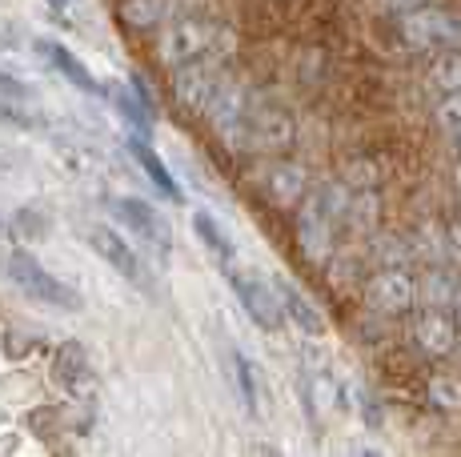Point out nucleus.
Returning a JSON list of instances; mask_svg holds the SVG:
<instances>
[{
	"mask_svg": "<svg viewBox=\"0 0 461 457\" xmlns=\"http://www.w3.org/2000/svg\"><path fill=\"white\" fill-rule=\"evenodd\" d=\"M229 52H233V32L217 21H176L161 37V57L173 68L221 65Z\"/></svg>",
	"mask_w": 461,
	"mask_h": 457,
	"instance_id": "obj_1",
	"label": "nucleus"
},
{
	"mask_svg": "<svg viewBox=\"0 0 461 457\" xmlns=\"http://www.w3.org/2000/svg\"><path fill=\"white\" fill-rule=\"evenodd\" d=\"M393 37L402 49L410 52H454L461 49V13H449V8H405L393 21Z\"/></svg>",
	"mask_w": 461,
	"mask_h": 457,
	"instance_id": "obj_2",
	"label": "nucleus"
},
{
	"mask_svg": "<svg viewBox=\"0 0 461 457\" xmlns=\"http://www.w3.org/2000/svg\"><path fill=\"white\" fill-rule=\"evenodd\" d=\"M225 137L233 140V145H249L257 153H281V148H289V140H294V117H289L285 109H273V104H253L245 101L241 109H237L233 121H225Z\"/></svg>",
	"mask_w": 461,
	"mask_h": 457,
	"instance_id": "obj_3",
	"label": "nucleus"
},
{
	"mask_svg": "<svg viewBox=\"0 0 461 457\" xmlns=\"http://www.w3.org/2000/svg\"><path fill=\"white\" fill-rule=\"evenodd\" d=\"M5 273H8V281H13L16 289H21V293H29L32 301L52 305V309H60V313H77V309H81V293H77L73 285H65L60 277H52L49 269L32 257V253H24V249L8 253V257H5Z\"/></svg>",
	"mask_w": 461,
	"mask_h": 457,
	"instance_id": "obj_4",
	"label": "nucleus"
},
{
	"mask_svg": "<svg viewBox=\"0 0 461 457\" xmlns=\"http://www.w3.org/2000/svg\"><path fill=\"white\" fill-rule=\"evenodd\" d=\"M85 241L93 245V253L101 261H109L113 269H117L125 281H132L137 289H149V269H145V261L137 257V249L125 241L121 233H113V228H104V225H88L85 228Z\"/></svg>",
	"mask_w": 461,
	"mask_h": 457,
	"instance_id": "obj_5",
	"label": "nucleus"
},
{
	"mask_svg": "<svg viewBox=\"0 0 461 457\" xmlns=\"http://www.w3.org/2000/svg\"><path fill=\"white\" fill-rule=\"evenodd\" d=\"M229 281H233L241 305L249 309V318L261 325V329H277L281 318H285V305H281L277 289H269L261 277H253V273H241V269H229Z\"/></svg>",
	"mask_w": 461,
	"mask_h": 457,
	"instance_id": "obj_6",
	"label": "nucleus"
},
{
	"mask_svg": "<svg viewBox=\"0 0 461 457\" xmlns=\"http://www.w3.org/2000/svg\"><path fill=\"white\" fill-rule=\"evenodd\" d=\"M113 213H117V221L129 228V233H137L140 241L157 245L161 253L173 249V228H168V221L161 213H157L149 201H137V197H121L117 205H113Z\"/></svg>",
	"mask_w": 461,
	"mask_h": 457,
	"instance_id": "obj_7",
	"label": "nucleus"
},
{
	"mask_svg": "<svg viewBox=\"0 0 461 457\" xmlns=\"http://www.w3.org/2000/svg\"><path fill=\"white\" fill-rule=\"evenodd\" d=\"M366 297L377 313H405L413 305V297H418V285L402 269H385L366 285Z\"/></svg>",
	"mask_w": 461,
	"mask_h": 457,
	"instance_id": "obj_8",
	"label": "nucleus"
},
{
	"mask_svg": "<svg viewBox=\"0 0 461 457\" xmlns=\"http://www.w3.org/2000/svg\"><path fill=\"white\" fill-rule=\"evenodd\" d=\"M41 52L44 57H49V65L57 68L60 76H68V81L77 85V89H85V93H104L101 85H96V76L88 73V68L81 65V60L73 57V52H68L65 45H57V40H41Z\"/></svg>",
	"mask_w": 461,
	"mask_h": 457,
	"instance_id": "obj_9",
	"label": "nucleus"
},
{
	"mask_svg": "<svg viewBox=\"0 0 461 457\" xmlns=\"http://www.w3.org/2000/svg\"><path fill=\"white\" fill-rule=\"evenodd\" d=\"M52 377H57L65 390H81V381L88 377V354L77 345V341L57 345V357H52Z\"/></svg>",
	"mask_w": 461,
	"mask_h": 457,
	"instance_id": "obj_10",
	"label": "nucleus"
},
{
	"mask_svg": "<svg viewBox=\"0 0 461 457\" xmlns=\"http://www.w3.org/2000/svg\"><path fill=\"white\" fill-rule=\"evenodd\" d=\"M418 345H425L429 354H449V349H454V321H449L446 313H421Z\"/></svg>",
	"mask_w": 461,
	"mask_h": 457,
	"instance_id": "obj_11",
	"label": "nucleus"
},
{
	"mask_svg": "<svg viewBox=\"0 0 461 457\" xmlns=\"http://www.w3.org/2000/svg\"><path fill=\"white\" fill-rule=\"evenodd\" d=\"M129 153L132 157H137V165H140V169H145V177L149 181H153L157 184V189H161L165 193V197H181V189H176V181H173V173H168L165 169V161H161V157H157L153 153V148H149L145 145V140H132V145H129Z\"/></svg>",
	"mask_w": 461,
	"mask_h": 457,
	"instance_id": "obj_12",
	"label": "nucleus"
},
{
	"mask_svg": "<svg viewBox=\"0 0 461 457\" xmlns=\"http://www.w3.org/2000/svg\"><path fill=\"white\" fill-rule=\"evenodd\" d=\"M277 293H281V305H285V309H289V318H294V321H297V325H301V329H305V333H321V329H325L321 313H317L313 305H309V301H305V297L297 293L294 285H281Z\"/></svg>",
	"mask_w": 461,
	"mask_h": 457,
	"instance_id": "obj_13",
	"label": "nucleus"
},
{
	"mask_svg": "<svg viewBox=\"0 0 461 457\" xmlns=\"http://www.w3.org/2000/svg\"><path fill=\"white\" fill-rule=\"evenodd\" d=\"M113 101H117L121 117H125L137 133H149V125H153V109L145 104V96H132L129 89H117L113 93Z\"/></svg>",
	"mask_w": 461,
	"mask_h": 457,
	"instance_id": "obj_14",
	"label": "nucleus"
},
{
	"mask_svg": "<svg viewBox=\"0 0 461 457\" xmlns=\"http://www.w3.org/2000/svg\"><path fill=\"white\" fill-rule=\"evenodd\" d=\"M433 85H438L441 93H457L461 96V49L441 52V57L433 60Z\"/></svg>",
	"mask_w": 461,
	"mask_h": 457,
	"instance_id": "obj_15",
	"label": "nucleus"
},
{
	"mask_svg": "<svg viewBox=\"0 0 461 457\" xmlns=\"http://www.w3.org/2000/svg\"><path fill=\"white\" fill-rule=\"evenodd\" d=\"M193 228H197V237H201V241H205V245H209V249H212V253H217V257H221V261H229V257H233V245H229L225 228H221L217 221H212V217H209V213H197V217H193Z\"/></svg>",
	"mask_w": 461,
	"mask_h": 457,
	"instance_id": "obj_16",
	"label": "nucleus"
},
{
	"mask_svg": "<svg viewBox=\"0 0 461 457\" xmlns=\"http://www.w3.org/2000/svg\"><path fill=\"white\" fill-rule=\"evenodd\" d=\"M438 125H441V133H446V137L461 140V96H457V93H446V96H441V104H438Z\"/></svg>",
	"mask_w": 461,
	"mask_h": 457,
	"instance_id": "obj_17",
	"label": "nucleus"
},
{
	"mask_svg": "<svg viewBox=\"0 0 461 457\" xmlns=\"http://www.w3.org/2000/svg\"><path fill=\"white\" fill-rule=\"evenodd\" d=\"M429 393H433V401H438L441 409H457V406H461V381H449V377H438Z\"/></svg>",
	"mask_w": 461,
	"mask_h": 457,
	"instance_id": "obj_18",
	"label": "nucleus"
},
{
	"mask_svg": "<svg viewBox=\"0 0 461 457\" xmlns=\"http://www.w3.org/2000/svg\"><path fill=\"white\" fill-rule=\"evenodd\" d=\"M29 429L37 437H57V409H37L29 413Z\"/></svg>",
	"mask_w": 461,
	"mask_h": 457,
	"instance_id": "obj_19",
	"label": "nucleus"
},
{
	"mask_svg": "<svg viewBox=\"0 0 461 457\" xmlns=\"http://www.w3.org/2000/svg\"><path fill=\"white\" fill-rule=\"evenodd\" d=\"M233 365H237V377H241V398H245V406L257 409V390H253V369L245 357H233Z\"/></svg>",
	"mask_w": 461,
	"mask_h": 457,
	"instance_id": "obj_20",
	"label": "nucleus"
},
{
	"mask_svg": "<svg viewBox=\"0 0 461 457\" xmlns=\"http://www.w3.org/2000/svg\"><path fill=\"white\" fill-rule=\"evenodd\" d=\"M16 233L29 237V241H37V237H44V221L37 213H21V217H16Z\"/></svg>",
	"mask_w": 461,
	"mask_h": 457,
	"instance_id": "obj_21",
	"label": "nucleus"
},
{
	"mask_svg": "<svg viewBox=\"0 0 461 457\" xmlns=\"http://www.w3.org/2000/svg\"><path fill=\"white\" fill-rule=\"evenodd\" d=\"M16 450V437H0V457H13Z\"/></svg>",
	"mask_w": 461,
	"mask_h": 457,
	"instance_id": "obj_22",
	"label": "nucleus"
},
{
	"mask_svg": "<svg viewBox=\"0 0 461 457\" xmlns=\"http://www.w3.org/2000/svg\"><path fill=\"white\" fill-rule=\"evenodd\" d=\"M261 457H281V453L273 450V445H261Z\"/></svg>",
	"mask_w": 461,
	"mask_h": 457,
	"instance_id": "obj_23",
	"label": "nucleus"
},
{
	"mask_svg": "<svg viewBox=\"0 0 461 457\" xmlns=\"http://www.w3.org/2000/svg\"><path fill=\"white\" fill-rule=\"evenodd\" d=\"M361 457H381V453H374V450H369V453H361Z\"/></svg>",
	"mask_w": 461,
	"mask_h": 457,
	"instance_id": "obj_24",
	"label": "nucleus"
},
{
	"mask_svg": "<svg viewBox=\"0 0 461 457\" xmlns=\"http://www.w3.org/2000/svg\"><path fill=\"white\" fill-rule=\"evenodd\" d=\"M457 189H461V169H457Z\"/></svg>",
	"mask_w": 461,
	"mask_h": 457,
	"instance_id": "obj_25",
	"label": "nucleus"
},
{
	"mask_svg": "<svg viewBox=\"0 0 461 457\" xmlns=\"http://www.w3.org/2000/svg\"><path fill=\"white\" fill-rule=\"evenodd\" d=\"M49 4H60V0H49Z\"/></svg>",
	"mask_w": 461,
	"mask_h": 457,
	"instance_id": "obj_26",
	"label": "nucleus"
},
{
	"mask_svg": "<svg viewBox=\"0 0 461 457\" xmlns=\"http://www.w3.org/2000/svg\"><path fill=\"white\" fill-rule=\"evenodd\" d=\"M0 233H5V225H0Z\"/></svg>",
	"mask_w": 461,
	"mask_h": 457,
	"instance_id": "obj_27",
	"label": "nucleus"
},
{
	"mask_svg": "<svg viewBox=\"0 0 461 457\" xmlns=\"http://www.w3.org/2000/svg\"><path fill=\"white\" fill-rule=\"evenodd\" d=\"M457 145H461V140H457Z\"/></svg>",
	"mask_w": 461,
	"mask_h": 457,
	"instance_id": "obj_28",
	"label": "nucleus"
}]
</instances>
